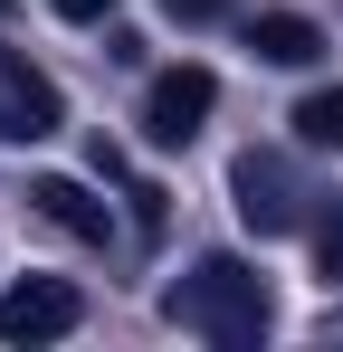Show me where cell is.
Masks as SVG:
<instances>
[{
	"label": "cell",
	"mask_w": 343,
	"mask_h": 352,
	"mask_svg": "<svg viewBox=\"0 0 343 352\" xmlns=\"http://www.w3.org/2000/svg\"><path fill=\"white\" fill-rule=\"evenodd\" d=\"M163 314L181 324V333L220 343V352H248L267 324H277V305H267V276H258L248 257H200V267H191V276L163 295Z\"/></svg>",
	"instance_id": "obj_1"
},
{
	"label": "cell",
	"mask_w": 343,
	"mask_h": 352,
	"mask_svg": "<svg viewBox=\"0 0 343 352\" xmlns=\"http://www.w3.org/2000/svg\"><path fill=\"white\" fill-rule=\"evenodd\" d=\"M229 190H238V219H248L258 238L305 229V181H295L286 153H238V162H229Z\"/></svg>",
	"instance_id": "obj_2"
},
{
	"label": "cell",
	"mask_w": 343,
	"mask_h": 352,
	"mask_svg": "<svg viewBox=\"0 0 343 352\" xmlns=\"http://www.w3.org/2000/svg\"><path fill=\"white\" fill-rule=\"evenodd\" d=\"M76 324H86V295L67 276H19L0 295V343H67Z\"/></svg>",
	"instance_id": "obj_3"
},
{
	"label": "cell",
	"mask_w": 343,
	"mask_h": 352,
	"mask_svg": "<svg viewBox=\"0 0 343 352\" xmlns=\"http://www.w3.org/2000/svg\"><path fill=\"white\" fill-rule=\"evenodd\" d=\"M210 105H220V76L210 67H163L153 86H143V143H191L200 124H210Z\"/></svg>",
	"instance_id": "obj_4"
},
{
	"label": "cell",
	"mask_w": 343,
	"mask_h": 352,
	"mask_svg": "<svg viewBox=\"0 0 343 352\" xmlns=\"http://www.w3.org/2000/svg\"><path fill=\"white\" fill-rule=\"evenodd\" d=\"M57 124H67L57 76H39L19 48H0V143H48Z\"/></svg>",
	"instance_id": "obj_5"
},
{
	"label": "cell",
	"mask_w": 343,
	"mask_h": 352,
	"mask_svg": "<svg viewBox=\"0 0 343 352\" xmlns=\"http://www.w3.org/2000/svg\"><path fill=\"white\" fill-rule=\"evenodd\" d=\"M29 210H39L48 229L86 238V248H105V238H114V210L86 190V181H67V172H39V181H29Z\"/></svg>",
	"instance_id": "obj_6"
},
{
	"label": "cell",
	"mask_w": 343,
	"mask_h": 352,
	"mask_svg": "<svg viewBox=\"0 0 343 352\" xmlns=\"http://www.w3.org/2000/svg\"><path fill=\"white\" fill-rule=\"evenodd\" d=\"M248 48H258L267 67H315L324 58V29L295 19V10H258V19H248Z\"/></svg>",
	"instance_id": "obj_7"
},
{
	"label": "cell",
	"mask_w": 343,
	"mask_h": 352,
	"mask_svg": "<svg viewBox=\"0 0 343 352\" xmlns=\"http://www.w3.org/2000/svg\"><path fill=\"white\" fill-rule=\"evenodd\" d=\"M295 143H305V153H343V86H315V96L295 105Z\"/></svg>",
	"instance_id": "obj_8"
},
{
	"label": "cell",
	"mask_w": 343,
	"mask_h": 352,
	"mask_svg": "<svg viewBox=\"0 0 343 352\" xmlns=\"http://www.w3.org/2000/svg\"><path fill=\"white\" fill-rule=\"evenodd\" d=\"M315 276H334V286H343V200L324 210V229H315Z\"/></svg>",
	"instance_id": "obj_9"
},
{
	"label": "cell",
	"mask_w": 343,
	"mask_h": 352,
	"mask_svg": "<svg viewBox=\"0 0 343 352\" xmlns=\"http://www.w3.org/2000/svg\"><path fill=\"white\" fill-rule=\"evenodd\" d=\"M57 19H114V0H48Z\"/></svg>",
	"instance_id": "obj_10"
},
{
	"label": "cell",
	"mask_w": 343,
	"mask_h": 352,
	"mask_svg": "<svg viewBox=\"0 0 343 352\" xmlns=\"http://www.w3.org/2000/svg\"><path fill=\"white\" fill-rule=\"evenodd\" d=\"M163 10H172V19H220L229 0H163Z\"/></svg>",
	"instance_id": "obj_11"
},
{
	"label": "cell",
	"mask_w": 343,
	"mask_h": 352,
	"mask_svg": "<svg viewBox=\"0 0 343 352\" xmlns=\"http://www.w3.org/2000/svg\"><path fill=\"white\" fill-rule=\"evenodd\" d=\"M0 10H10V0H0Z\"/></svg>",
	"instance_id": "obj_12"
}]
</instances>
